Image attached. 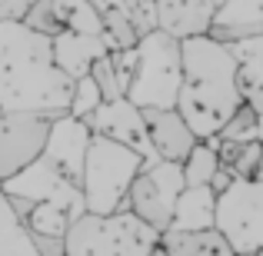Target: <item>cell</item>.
Here are the masks:
<instances>
[{"mask_svg": "<svg viewBox=\"0 0 263 256\" xmlns=\"http://www.w3.org/2000/svg\"><path fill=\"white\" fill-rule=\"evenodd\" d=\"M180 64L183 77L174 110L183 116L197 140H210L243 103L237 84V60L227 44L203 33L180 40Z\"/></svg>", "mask_w": 263, "mask_h": 256, "instance_id": "cell-1", "label": "cell"}, {"mask_svg": "<svg viewBox=\"0 0 263 256\" xmlns=\"http://www.w3.org/2000/svg\"><path fill=\"white\" fill-rule=\"evenodd\" d=\"M70 87L53 67L50 37L24 24H0V110L60 116L70 103Z\"/></svg>", "mask_w": 263, "mask_h": 256, "instance_id": "cell-2", "label": "cell"}, {"mask_svg": "<svg viewBox=\"0 0 263 256\" xmlns=\"http://www.w3.org/2000/svg\"><path fill=\"white\" fill-rule=\"evenodd\" d=\"M143 156L137 150L123 147L117 140L97 136L87 147L84 160V176H80V193H84V210L107 216V213L127 210V193L137 173L143 170Z\"/></svg>", "mask_w": 263, "mask_h": 256, "instance_id": "cell-3", "label": "cell"}, {"mask_svg": "<svg viewBox=\"0 0 263 256\" xmlns=\"http://www.w3.org/2000/svg\"><path fill=\"white\" fill-rule=\"evenodd\" d=\"M67 256H150L160 246V233L137 220L130 210L107 216L84 213L70 223L64 237Z\"/></svg>", "mask_w": 263, "mask_h": 256, "instance_id": "cell-4", "label": "cell"}, {"mask_svg": "<svg viewBox=\"0 0 263 256\" xmlns=\"http://www.w3.org/2000/svg\"><path fill=\"white\" fill-rule=\"evenodd\" d=\"M180 40L160 27L137 40V67L127 84V100L140 110H174L180 93Z\"/></svg>", "mask_w": 263, "mask_h": 256, "instance_id": "cell-5", "label": "cell"}, {"mask_svg": "<svg viewBox=\"0 0 263 256\" xmlns=\"http://www.w3.org/2000/svg\"><path fill=\"white\" fill-rule=\"evenodd\" d=\"M213 226L227 237L237 256L263 250V176L233 180L223 193H217Z\"/></svg>", "mask_w": 263, "mask_h": 256, "instance_id": "cell-6", "label": "cell"}, {"mask_svg": "<svg viewBox=\"0 0 263 256\" xmlns=\"http://www.w3.org/2000/svg\"><path fill=\"white\" fill-rule=\"evenodd\" d=\"M183 170L180 163L170 160H157V163H143V170L137 173V180L130 183L127 193V210L137 220H143L147 226H154L157 233L170 230L174 220V206L177 196L183 190Z\"/></svg>", "mask_w": 263, "mask_h": 256, "instance_id": "cell-7", "label": "cell"}, {"mask_svg": "<svg viewBox=\"0 0 263 256\" xmlns=\"http://www.w3.org/2000/svg\"><path fill=\"white\" fill-rule=\"evenodd\" d=\"M0 190H4L7 196H24V200H33V203H53L70 220H77V216L87 213L80 183H73L70 176H64L47 156H37V160L27 163L20 173H13L10 180H4Z\"/></svg>", "mask_w": 263, "mask_h": 256, "instance_id": "cell-8", "label": "cell"}, {"mask_svg": "<svg viewBox=\"0 0 263 256\" xmlns=\"http://www.w3.org/2000/svg\"><path fill=\"white\" fill-rule=\"evenodd\" d=\"M50 120L53 116H44V113L0 110V183L40 156Z\"/></svg>", "mask_w": 263, "mask_h": 256, "instance_id": "cell-9", "label": "cell"}, {"mask_svg": "<svg viewBox=\"0 0 263 256\" xmlns=\"http://www.w3.org/2000/svg\"><path fill=\"white\" fill-rule=\"evenodd\" d=\"M87 127H90V133L107 136V140H117V143H123V147L137 150L147 163H157V153H154L150 136H147V123H143V110L134 107L127 96H120V100H103L100 107L87 116Z\"/></svg>", "mask_w": 263, "mask_h": 256, "instance_id": "cell-10", "label": "cell"}, {"mask_svg": "<svg viewBox=\"0 0 263 256\" xmlns=\"http://www.w3.org/2000/svg\"><path fill=\"white\" fill-rule=\"evenodd\" d=\"M90 140H93V133H90L87 120H77V116H70V113H60V116L50 120V130H47V140H44L40 156H47L64 176H70L73 183H80Z\"/></svg>", "mask_w": 263, "mask_h": 256, "instance_id": "cell-11", "label": "cell"}, {"mask_svg": "<svg viewBox=\"0 0 263 256\" xmlns=\"http://www.w3.org/2000/svg\"><path fill=\"white\" fill-rule=\"evenodd\" d=\"M50 53H53V67L64 73L67 80H80L90 73L93 60L114 53L107 37H90V33H73L64 30L57 37H50Z\"/></svg>", "mask_w": 263, "mask_h": 256, "instance_id": "cell-12", "label": "cell"}, {"mask_svg": "<svg viewBox=\"0 0 263 256\" xmlns=\"http://www.w3.org/2000/svg\"><path fill=\"white\" fill-rule=\"evenodd\" d=\"M143 123H147V136L157 160L183 163V156L197 147L193 130L183 123L177 110H143Z\"/></svg>", "mask_w": 263, "mask_h": 256, "instance_id": "cell-13", "label": "cell"}, {"mask_svg": "<svg viewBox=\"0 0 263 256\" xmlns=\"http://www.w3.org/2000/svg\"><path fill=\"white\" fill-rule=\"evenodd\" d=\"M223 0H157V27L177 40L203 37Z\"/></svg>", "mask_w": 263, "mask_h": 256, "instance_id": "cell-14", "label": "cell"}, {"mask_svg": "<svg viewBox=\"0 0 263 256\" xmlns=\"http://www.w3.org/2000/svg\"><path fill=\"white\" fill-rule=\"evenodd\" d=\"M263 33V0H223L210 20L206 37L220 44H237Z\"/></svg>", "mask_w": 263, "mask_h": 256, "instance_id": "cell-15", "label": "cell"}, {"mask_svg": "<svg viewBox=\"0 0 263 256\" xmlns=\"http://www.w3.org/2000/svg\"><path fill=\"white\" fill-rule=\"evenodd\" d=\"M237 60V84L240 96L247 107H253L263 116V33L260 37H247L237 44H227Z\"/></svg>", "mask_w": 263, "mask_h": 256, "instance_id": "cell-16", "label": "cell"}, {"mask_svg": "<svg viewBox=\"0 0 263 256\" xmlns=\"http://www.w3.org/2000/svg\"><path fill=\"white\" fill-rule=\"evenodd\" d=\"M160 250L167 256H237L227 237L210 226V230H163L160 233Z\"/></svg>", "mask_w": 263, "mask_h": 256, "instance_id": "cell-17", "label": "cell"}, {"mask_svg": "<svg viewBox=\"0 0 263 256\" xmlns=\"http://www.w3.org/2000/svg\"><path fill=\"white\" fill-rule=\"evenodd\" d=\"M217 213V193L210 186H183L174 206V230H210Z\"/></svg>", "mask_w": 263, "mask_h": 256, "instance_id": "cell-18", "label": "cell"}, {"mask_svg": "<svg viewBox=\"0 0 263 256\" xmlns=\"http://www.w3.org/2000/svg\"><path fill=\"white\" fill-rule=\"evenodd\" d=\"M0 256H40L30 240V230L13 213L4 190H0Z\"/></svg>", "mask_w": 263, "mask_h": 256, "instance_id": "cell-19", "label": "cell"}, {"mask_svg": "<svg viewBox=\"0 0 263 256\" xmlns=\"http://www.w3.org/2000/svg\"><path fill=\"white\" fill-rule=\"evenodd\" d=\"M217 136L210 140H197V147L183 156L180 170H183V183L186 186H210L213 173L220 170V156H217Z\"/></svg>", "mask_w": 263, "mask_h": 256, "instance_id": "cell-20", "label": "cell"}, {"mask_svg": "<svg viewBox=\"0 0 263 256\" xmlns=\"http://www.w3.org/2000/svg\"><path fill=\"white\" fill-rule=\"evenodd\" d=\"M260 153H263V143H233V140H220L217 143V156H220V167H227L233 173V180H253L260 167Z\"/></svg>", "mask_w": 263, "mask_h": 256, "instance_id": "cell-21", "label": "cell"}, {"mask_svg": "<svg viewBox=\"0 0 263 256\" xmlns=\"http://www.w3.org/2000/svg\"><path fill=\"white\" fill-rule=\"evenodd\" d=\"M20 24L40 37H57L67 30V0H37Z\"/></svg>", "mask_w": 263, "mask_h": 256, "instance_id": "cell-22", "label": "cell"}, {"mask_svg": "<svg viewBox=\"0 0 263 256\" xmlns=\"http://www.w3.org/2000/svg\"><path fill=\"white\" fill-rule=\"evenodd\" d=\"M217 140H233V143H253L257 140V143H263V116L253 107L240 103L237 113L220 127Z\"/></svg>", "mask_w": 263, "mask_h": 256, "instance_id": "cell-23", "label": "cell"}, {"mask_svg": "<svg viewBox=\"0 0 263 256\" xmlns=\"http://www.w3.org/2000/svg\"><path fill=\"white\" fill-rule=\"evenodd\" d=\"M70 223H73V220L67 216L60 206H53V203H37L33 213L24 220V226L30 233H44V237H67Z\"/></svg>", "mask_w": 263, "mask_h": 256, "instance_id": "cell-24", "label": "cell"}, {"mask_svg": "<svg viewBox=\"0 0 263 256\" xmlns=\"http://www.w3.org/2000/svg\"><path fill=\"white\" fill-rule=\"evenodd\" d=\"M103 103V93H100V87L93 84V77H80V80H73V87H70V103H67V113L70 116H77V120H87L90 113H93L97 107Z\"/></svg>", "mask_w": 263, "mask_h": 256, "instance_id": "cell-25", "label": "cell"}, {"mask_svg": "<svg viewBox=\"0 0 263 256\" xmlns=\"http://www.w3.org/2000/svg\"><path fill=\"white\" fill-rule=\"evenodd\" d=\"M67 30L103 37V20H100V13L93 10L90 0H67Z\"/></svg>", "mask_w": 263, "mask_h": 256, "instance_id": "cell-26", "label": "cell"}, {"mask_svg": "<svg viewBox=\"0 0 263 256\" xmlns=\"http://www.w3.org/2000/svg\"><path fill=\"white\" fill-rule=\"evenodd\" d=\"M120 7L127 10L130 24H134V30L140 37L157 30V0H120Z\"/></svg>", "mask_w": 263, "mask_h": 256, "instance_id": "cell-27", "label": "cell"}, {"mask_svg": "<svg viewBox=\"0 0 263 256\" xmlns=\"http://www.w3.org/2000/svg\"><path fill=\"white\" fill-rule=\"evenodd\" d=\"M90 77H93L97 87H100L103 100H120V96H123L120 84H117V73H114V60H110V53H107V57H100V60H93Z\"/></svg>", "mask_w": 263, "mask_h": 256, "instance_id": "cell-28", "label": "cell"}, {"mask_svg": "<svg viewBox=\"0 0 263 256\" xmlns=\"http://www.w3.org/2000/svg\"><path fill=\"white\" fill-rule=\"evenodd\" d=\"M37 0H0V24H20Z\"/></svg>", "mask_w": 263, "mask_h": 256, "instance_id": "cell-29", "label": "cell"}, {"mask_svg": "<svg viewBox=\"0 0 263 256\" xmlns=\"http://www.w3.org/2000/svg\"><path fill=\"white\" fill-rule=\"evenodd\" d=\"M33 246H37L40 256H67V243L64 237H44V233H30Z\"/></svg>", "mask_w": 263, "mask_h": 256, "instance_id": "cell-30", "label": "cell"}, {"mask_svg": "<svg viewBox=\"0 0 263 256\" xmlns=\"http://www.w3.org/2000/svg\"><path fill=\"white\" fill-rule=\"evenodd\" d=\"M230 183H233V173L227 170V167H220L217 173H213V180H210V190H213V193H223Z\"/></svg>", "mask_w": 263, "mask_h": 256, "instance_id": "cell-31", "label": "cell"}, {"mask_svg": "<svg viewBox=\"0 0 263 256\" xmlns=\"http://www.w3.org/2000/svg\"><path fill=\"white\" fill-rule=\"evenodd\" d=\"M257 176H263V153H260V167H257Z\"/></svg>", "mask_w": 263, "mask_h": 256, "instance_id": "cell-32", "label": "cell"}, {"mask_svg": "<svg viewBox=\"0 0 263 256\" xmlns=\"http://www.w3.org/2000/svg\"><path fill=\"white\" fill-rule=\"evenodd\" d=\"M150 256H167V253H163V250H160V246H157V250H154V253H150Z\"/></svg>", "mask_w": 263, "mask_h": 256, "instance_id": "cell-33", "label": "cell"}, {"mask_svg": "<svg viewBox=\"0 0 263 256\" xmlns=\"http://www.w3.org/2000/svg\"><path fill=\"white\" fill-rule=\"evenodd\" d=\"M243 256H263V250H253V253H243Z\"/></svg>", "mask_w": 263, "mask_h": 256, "instance_id": "cell-34", "label": "cell"}]
</instances>
